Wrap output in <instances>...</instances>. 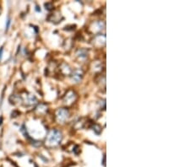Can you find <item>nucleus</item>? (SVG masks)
Wrapping results in <instances>:
<instances>
[{"label": "nucleus", "mask_w": 190, "mask_h": 167, "mask_svg": "<svg viewBox=\"0 0 190 167\" xmlns=\"http://www.w3.org/2000/svg\"><path fill=\"white\" fill-rule=\"evenodd\" d=\"M59 140H61V134H60L58 132H57V131H53V132H52V133L50 134V138H49L50 142L57 143V142H58Z\"/></svg>", "instance_id": "nucleus-1"}, {"label": "nucleus", "mask_w": 190, "mask_h": 167, "mask_svg": "<svg viewBox=\"0 0 190 167\" xmlns=\"http://www.w3.org/2000/svg\"><path fill=\"white\" fill-rule=\"evenodd\" d=\"M10 22H11V21H10V19H8V21H7L6 30H8V29H9V25H10Z\"/></svg>", "instance_id": "nucleus-2"}, {"label": "nucleus", "mask_w": 190, "mask_h": 167, "mask_svg": "<svg viewBox=\"0 0 190 167\" xmlns=\"http://www.w3.org/2000/svg\"><path fill=\"white\" fill-rule=\"evenodd\" d=\"M2 54H3V47L0 48V59H1V57H2Z\"/></svg>", "instance_id": "nucleus-3"}]
</instances>
